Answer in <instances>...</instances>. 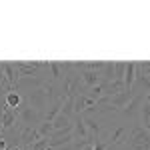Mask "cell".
I'll return each instance as SVG.
<instances>
[{
  "mask_svg": "<svg viewBox=\"0 0 150 150\" xmlns=\"http://www.w3.org/2000/svg\"><path fill=\"white\" fill-rule=\"evenodd\" d=\"M94 104H96V100H92L90 96H86V94H76V96H74V114H82L86 108H90Z\"/></svg>",
  "mask_w": 150,
  "mask_h": 150,
  "instance_id": "obj_11",
  "label": "cell"
},
{
  "mask_svg": "<svg viewBox=\"0 0 150 150\" xmlns=\"http://www.w3.org/2000/svg\"><path fill=\"white\" fill-rule=\"evenodd\" d=\"M46 62H14V68L18 72V76L24 78V76H32L34 72H38L40 68H44Z\"/></svg>",
  "mask_w": 150,
  "mask_h": 150,
  "instance_id": "obj_4",
  "label": "cell"
},
{
  "mask_svg": "<svg viewBox=\"0 0 150 150\" xmlns=\"http://www.w3.org/2000/svg\"><path fill=\"white\" fill-rule=\"evenodd\" d=\"M144 94L146 92H136L132 96V100L120 110V116L124 118V120H130L132 124H136L138 122V114H140V106L144 102Z\"/></svg>",
  "mask_w": 150,
  "mask_h": 150,
  "instance_id": "obj_3",
  "label": "cell"
},
{
  "mask_svg": "<svg viewBox=\"0 0 150 150\" xmlns=\"http://www.w3.org/2000/svg\"><path fill=\"white\" fill-rule=\"evenodd\" d=\"M72 124V120L70 118H66V116H62V114H58L54 120H52V132L54 130H62V128H66Z\"/></svg>",
  "mask_w": 150,
  "mask_h": 150,
  "instance_id": "obj_18",
  "label": "cell"
},
{
  "mask_svg": "<svg viewBox=\"0 0 150 150\" xmlns=\"http://www.w3.org/2000/svg\"><path fill=\"white\" fill-rule=\"evenodd\" d=\"M4 108H6V104H4V94L0 96V134H2V116H4Z\"/></svg>",
  "mask_w": 150,
  "mask_h": 150,
  "instance_id": "obj_22",
  "label": "cell"
},
{
  "mask_svg": "<svg viewBox=\"0 0 150 150\" xmlns=\"http://www.w3.org/2000/svg\"><path fill=\"white\" fill-rule=\"evenodd\" d=\"M72 134H74V140L90 138V136H88V130H86V124H84V116L82 114H74V118H72Z\"/></svg>",
  "mask_w": 150,
  "mask_h": 150,
  "instance_id": "obj_6",
  "label": "cell"
},
{
  "mask_svg": "<svg viewBox=\"0 0 150 150\" xmlns=\"http://www.w3.org/2000/svg\"><path fill=\"white\" fill-rule=\"evenodd\" d=\"M126 62H114V80H124Z\"/></svg>",
  "mask_w": 150,
  "mask_h": 150,
  "instance_id": "obj_20",
  "label": "cell"
},
{
  "mask_svg": "<svg viewBox=\"0 0 150 150\" xmlns=\"http://www.w3.org/2000/svg\"><path fill=\"white\" fill-rule=\"evenodd\" d=\"M62 102H64V100H56L54 104H50V106H48V110L44 112V120H46V122H52V120H54V118H56V116L60 114Z\"/></svg>",
  "mask_w": 150,
  "mask_h": 150,
  "instance_id": "obj_16",
  "label": "cell"
},
{
  "mask_svg": "<svg viewBox=\"0 0 150 150\" xmlns=\"http://www.w3.org/2000/svg\"><path fill=\"white\" fill-rule=\"evenodd\" d=\"M42 136L38 134V128L34 126H22L20 130V148H28L30 144H34L36 140H40Z\"/></svg>",
  "mask_w": 150,
  "mask_h": 150,
  "instance_id": "obj_5",
  "label": "cell"
},
{
  "mask_svg": "<svg viewBox=\"0 0 150 150\" xmlns=\"http://www.w3.org/2000/svg\"><path fill=\"white\" fill-rule=\"evenodd\" d=\"M106 148H108V144H106L104 140H98V142L94 144V150H106Z\"/></svg>",
  "mask_w": 150,
  "mask_h": 150,
  "instance_id": "obj_23",
  "label": "cell"
},
{
  "mask_svg": "<svg viewBox=\"0 0 150 150\" xmlns=\"http://www.w3.org/2000/svg\"><path fill=\"white\" fill-rule=\"evenodd\" d=\"M18 124V110L12 108H4V116H2V132H8L10 128H14Z\"/></svg>",
  "mask_w": 150,
  "mask_h": 150,
  "instance_id": "obj_8",
  "label": "cell"
},
{
  "mask_svg": "<svg viewBox=\"0 0 150 150\" xmlns=\"http://www.w3.org/2000/svg\"><path fill=\"white\" fill-rule=\"evenodd\" d=\"M84 124H86V130H88V136L96 140H102L100 138V132H102V124L94 118V116H84Z\"/></svg>",
  "mask_w": 150,
  "mask_h": 150,
  "instance_id": "obj_10",
  "label": "cell"
},
{
  "mask_svg": "<svg viewBox=\"0 0 150 150\" xmlns=\"http://www.w3.org/2000/svg\"><path fill=\"white\" fill-rule=\"evenodd\" d=\"M42 120H44L42 114H40V112H36V110L26 102V100H22V104L18 106V122H20L22 126H34L36 128Z\"/></svg>",
  "mask_w": 150,
  "mask_h": 150,
  "instance_id": "obj_2",
  "label": "cell"
},
{
  "mask_svg": "<svg viewBox=\"0 0 150 150\" xmlns=\"http://www.w3.org/2000/svg\"><path fill=\"white\" fill-rule=\"evenodd\" d=\"M0 94H6V92H4V88H2V86H0Z\"/></svg>",
  "mask_w": 150,
  "mask_h": 150,
  "instance_id": "obj_25",
  "label": "cell"
},
{
  "mask_svg": "<svg viewBox=\"0 0 150 150\" xmlns=\"http://www.w3.org/2000/svg\"><path fill=\"white\" fill-rule=\"evenodd\" d=\"M22 100H24V96L18 90H10V92L4 94V104L8 108H12V110H18V106L22 104Z\"/></svg>",
  "mask_w": 150,
  "mask_h": 150,
  "instance_id": "obj_14",
  "label": "cell"
},
{
  "mask_svg": "<svg viewBox=\"0 0 150 150\" xmlns=\"http://www.w3.org/2000/svg\"><path fill=\"white\" fill-rule=\"evenodd\" d=\"M48 76H50V82L60 84V82L64 80V62H54V60H50V62H48Z\"/></svg>",
  "mask_w": 150,
  "mask_h": 150,
  "instance_id": "obj_7",
  "label": "cell"
},
{
  "mask_svg": "<svg viewBox=\"0 0 150 150\" xmlns=\"http://www.w3.org/2000/svg\"><path fill=\"white\" fill-rule=\"evenodd\" d=\"M134 80H136V62H126V70H124V90L132 92Z\"/></svg>",
  "mask_w": 150,
  "mask_h": 150,
  "instance_id": "obj_13",
  "label": "cell"
},
{
  "mask_svg": "<svg viewBox=\"0 0 150 150\" xmlns=\"http://www.w3.org/2000/svg\"><path fill=\"white\" fill-rule=\"evenodd\" d=\"M60 114L66 116V118H74V96H66L64 102H62V108H60Z\"/></svg>",
  "mask_w": 150,
  "mask_h": 150,
  "instance_id": "obj_15",
  "label": "cell"
},
{
  "mask_svg": "<svg viewBox=\"0 0 150 150\" xmlns=\"http://www.w3.org/2000/svg\"><path fill=\"white\" fill-rule=\"evenodd\" d=\"M124 148L126 150H150V132L138 122L132 124L130 130H126L124 138Z\"/></svg>",
  "mask_w": 150,
  "mask_h": 150,
  "instance_id": "obj_1",
  "label": "cell"
},
{
  "mask_svg": "<svg viewBox=\"0 0 150 150\" xmlns=\"http://www.w3.org/2000/svg\"><path fill=\"white\" fill-rule=\"evenodd\" d=\"M136 92H128V90H124V92H118V94H114V96H110V104L114 106L116 110L120 112L124 106H126L130 100H132V96H134Z\"/></svg>",
  "mask_w": 150,
  "mask_h": 150,
  "instance_id": "obj_12",
  "label": "cell"
},
{
  "mask_svg": "<svg viewBox=\"0 0 150 150\" xmlns=\"http://www.w3.org/2000/svg\"><path fill=\"white\" fill-rule=\"evenodd\" d=\"M100 80L102 82H112L114 80V62H104V68L100 72Z\"/></svg>",
  "mask_w": 150,
  "mask_h": 150,
  "instance_id": "obj_17",
  "label": "cell"
},
{
  "mask_svg": "<svg viewBox=\"0 0 150 150\" xmlns=\"http://www.w3.org/2000/svg\"><path fill=\"white\" fill-rule=\"evenodd\" d=\"M38 134L42 136V138H46V136H50L52 134V122H46V120H42L40 124H38Z\"/></svg>",
  "mask_w": 150,
  "mask_h": 150,
  "instance_id": "obj_19",
  "label": "cell"
},
{
  "mask_svg": "<svg viewBox=\"0 0 150 150\" xmlns=\"http://www.w3.org/2000/svg\"><path fill=\"white\" fill-rule=\"evenodd\" d=\"M2 68H4V76H6V82H8V88L14 90L16 82L20 80L18 72H16V68H14V62H2ZM10 90H8V92H10Z\"/></svg>",
  "mask_w": 150,
  "mask_h": 150,
  "instance_id": "obj_9",
  "label": "cell"
},
{
  "mask_svg": "<svg viewBox=\"0 0 150 150\" xmlns=\"http://www.w3.org/2000/svg\"><path fill=\"white\" fill-rule=\"evenodd\" d=\"M0 86L4 88V92H8V82H6V76H4V68H2V62H0Z\"/></svg>",
  "mask_w": 150,
  "mask_h": 150,
  "instance_id": "obj_21",
  "label": "cell"
},
{
  "mask_svg": "<svg viewBox=\"0 0 150 150\" xmlns=\"http://www.w3.org/2000/svg\"><path fill=\"white\" fill-rule=\"evenodd\" d=\"M144 102H146V104H150V92H146V94H144Z\"/></svg>",
  "mask_w": 150,
  "mask_h": 150,
  "instance_id": "obj_24",
  "label": "cell"
}]
</instances>
